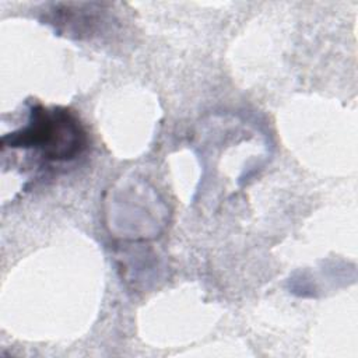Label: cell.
<instances>
[{
  "label": "cell",
  "mask_w": 358,
  "mask_h": 358,
  "mask_svg": "<svg viewBox=\"0 0 358 358\" xmlns=\"http://www.w3.org/2000/svg\"><path fill=\"white\" fill-rule=\"evenodd\" d=\"M7 140L10 147L38 148L50 161L73 159L87 144L85 131L70 110L43 106L32 108L28 124L3 138Z\"/></svg>",
  "instance_id": "6da1fadb"
}]
</instances>
